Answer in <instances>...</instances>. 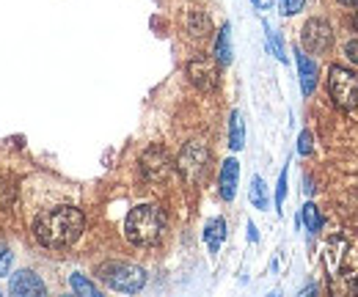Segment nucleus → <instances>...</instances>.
Masks as SVG:
<instances>
[{"label":"nucleus","mask_w":358,"mask_h":297,"mask_svg":"<svg viewBox=\"0 0 358 297\" xmlns=\"http://www.w3.org/2000/svg\"><path fill=\"white\" fill-rule=\"evenodd\" d=\"M86 229V217L78 207H55L36 217V240L45 248H69Z\"/></svg>","instance_id":"nucleus-1"},{"label":"nucleus","mask_w":358,"mask_h":297,"mask_svg":"<svg viewBox=\"0 0 358 297\" xmlns=\"http://www.w3.org/2000/svg\"><path fill=\"white\" fill-rule=\"evenodd\" d=\"M163 231H166V215L160 212V207H155V204L135 207L133 212L127 215V220H124V234L138 248L160 242Z\"/></svg>","instance_id":"nucleus-2"},{"label":"nucleus","mask_w":358,"mask_h":297,"mask_svg":"<svg viewBox=\"0 0 358 297\" xmlns=\"http://www.w3.org/2000/svg\"><path fill=\"white\" fill-rule=\"evenodd\" d=\"M102 278L108 281L110 289L116 292H141L143 284H146V273L138 267V264H127V261H113V264H105L102 267Z\"/></svg>","instance_id":"nucleus-3"},{"label":"nucleus","mask_w":358,"mask_h":297,"mask_svg":"<svg viewBox=\"0 0 358 297\" xmlns=\"http://www.w3.org/2000/svg\"><path fill=\"white\" fill-rule=\"evenodd\" d=\"M207 166H210V152H207V146L199 143V140L185 143V149L179 152V157H177V171L182 173V179H185L187 184L199 182V179L204 176Z\"/></svg>","instance_id":"nucleus-4"},{"label":"nucleus","mask_w":358,"mask_h":297,"mask_svg":"<svg viewBox=\"0 0 358 297\" xmlns=\"http://www.w3.org/2000/svg\"><path fill=\"white\" fill-rule=\"evenodd\" d=\"M328 91L334 96V102L345 110L358 105V78L345 69V66H331V78H328Z\"/></svg>","instance_id":"nucleus-5"},{"label":"nucleus","mask_w":358,"mask_h":297,"mask_svg":"<svg viewBox=\"0 0 358 297\" xmlns=\"http://www.w3.org/2000/svg\"><path fill=\"white\" fill-rule=\"evenodd\" d=\"M141 171L149 182H166L174 171V163H171V154L163 149V146H152L143 152L141 157Z\"/></svg>","instance_id":"nucleus-6"},{"label":"nucleus","mask_w":358,"mask_h":297,"mask_svg":"<svg viewBox=\"0 0 358 297\" xmlns=\"http://www.w3.org/2000/svg\"><path fill=\"white\" fill-rule=\"evenodd\" d=\"M331 42H334V31H331V25L325 20H309L303 25V31H301V44L306 47V52L320 55V52H325L331 47Z\"/></svg>","instance_id":"nucleus-7"},{"label":"nucleus","mask_w":358,"mask_h":297,"mask_svg":"<svg viewBox=\"0 0 358 297\" xmlns=\"http://www.w3.org/2000/svg\"><path fill=\"white\" fill-rule=\"evenodd\" d=\"M187 75H190V80L199 85L201 91H213L218 85V66L213 61H207V58L190 61L187 64Z\"/></svg>","instance_id":"nucleus-8"},{"label":"nucleus","mask_w":358,"mask_h":297,"mask_svg":"<svg viewBox=\"0 0 358 297\" xmlns=\"http://www.w3.org/2000/svg\"><path fill=\"white\" fill-rule=\"evenodd\" d=\"M11 295L17 297H34V295H45V284L36 273L31 270H20L11 275Z\"/></svg>","instance_id":"nucleus-9"},{"label":"nucleus","mask_w":358,"mask_h":297,"mask_svg":"<svg viewBox=\"0 0 358 297\" xmlns=\"http://www.w3.org/2000/svg\"><path fill=\"white\" fill-rule=\"evenodd\" d=\"M237 179H240V163H237V160H226L224 168H221V179H218V184H221V198H224V201H231V198H234V193H237Z\"/></svg>","instance_id":"nucleus-10"},{"label":"nucleus","mask_w":358,"mask_h":297,"mask_svg":"<svg viewBox=\"0 0 358 297\" xmlns=\"http://www.w3.org/2000/svg\"><path fill=\"white\" fill-rule=\"evenodd\" d=\"M185 28H187V34H190L193 39H207V36L213 34V22H210V17H207L204 11H199V8L187 11Z\"/></svg>","instance_id":"nucleus-11"},{"label":"nucleus","mask_w":358,"mask_h":297,"mask_svg":"<svg viewBox=\"0 0 358 297\" xmlns=\"http://www.w3.org/2000/svg\"><path fill=\"white\" fill-rule=\"evenodd\" d=\"M298 55V72H301V88H303V94L309 96L314 91V85H317V64H314L309 55H303L301 50L295 52Z\"/></svg>","instance_id":"nucleus-12"},{"label":"nucleus","mask_w":358,"mask_h":297,"mask_svg":"<svg viewBox=\"0 0 358 297\" xmlns=\"http://www.w3.org/2000/svg\"><path fill=\"white\" fill-rule=\"evenodd\" d=\"M204 240H207L210 251H213V254H218L221 242L226 240V220L224 217H215V220H210V223H207V229H204Z\"/></svg>","instance_id":"nucleus-13"},{"label":"nucleus","mask_w":358,"mask_h":297,"mask_svg":"<svg viewBox=\"0 0 358 297\" xmlns=\"http://www.w3.org/2000/svg\"><path fill=\"white\" fill-rule=\"evenodd\" d=\"M243 146H245V124H243V116L234 110L229 119V149L240 152Z\"/></svg>","instance_id":"nucleus-14"},{"label":"nucleus","mask_w":358,"mask_h":297,"mask_svg":"<svg viewBox=\"0 0 358 297\" xmlns=\"http://www.w3.org/2000/svg\"><path fill=\"white\" fill-rule=\"evenodd\" d=\"M215 58H218V64H231V34H229V25L221 28V34H218V42H215Z\"/></svg>","instance_id":"nucleus-15"},{"label":"nucleus","mask_w":358,"mask_h":297,"mask_svg":"<svg viewBox=\"0 0 358 297\" xmlns=\"http://www.w3.org/2000/svg\"><path fill=\"white\" fill-rule=\"evenodd\" d=\"M251 204L257 207V210H268V187H265V182H262V176H254L251 179Z\"/></svg>","instance_id":"nucleus-16"},{"label":"nucleus","mask_w":358,"mask_h":297,"mask_svg":"<svg viewBox=\"0 0 358 297\" xmlns=\"http://www.w3.org/2000/svg\"><path fill=\"white\" fill-rule=\"evenodd\" d=\"M69 287L78 292V295H86V297H96L99 295V289L91 284L86 275H80V273H75V275H69Z\"/></svg>","instance_id":"nucleus-17"},{"label":"nucleus","mask_w":358,"mask_h":297,"mask_svg":"<svg viewBox=\"0 0 358 297\" xmlns=\"http://www.w3.org/2000/svg\"><path fill=\"white\" fill-rule=\"evenodd\" d=\"M303 223H306V229H309L312 234H317V231H320L322 217H320V210H317L314 204H306V207H303Z\"/></svg>","instance_id":"nucleus-18"},{"label":"nucleus","mask_w":358,"mask_h":297,"mask_svg":"<svg viewBox=\"0 0 358 297\" xmlns=\"http://www.w3.org/2000/svg\"><path fill=\"white\" fill-rule=\"evenodd\" d=\"M11 261H14V254L0 242V278L3 275H8V270H11Z\"/></svg>","instance_id":"nucleus-19"},{"label":"nucleus","mask_w":358,"mask_h":297,"mask_svg":"<svg viewBox=\"0 0 358 297\" xmlns=\"http://www.w3.org/2000/svg\"><path fill=\"white\" fill-rule=\"evenodd\" d=\"M303 3H306V0H281V14L292 17V14H298V11L303 8Z\"/></svg>","instance_id":"nucleus-20"},{"label":"nucleus","mask_w":358,"mask_h":297,"mask_svg":"<svg viewBox=\"0 0 358 297\" xmlns=\"http://www.w3.org/2000/svg\"><path fill=\"white\" fill-rule=\"evenodd\" d=\"M265 28H268L270 47H273V52H275V58H278V61H287V55H284V47H281V39H278V36H275V34L270 31V25H265Z\"/></svg>","instance_id":"nucleus-21"},{"label":"nucleus","mask_w":358,"mask_h":297,"mask_svg":"<svg viewBox=\"0 0 358 297\" xmlns=\"http://www.w3.org/2000/svg\"><path fill=\"white\" fill-rule=\"evenodd\" d=\"M284 196H287V171L281 173V179H278V190H275V207H281L284 204Z\"/></svg>","instance_id":"nucleus-22"},{"label":"nucleus","mask_w":358,"mask_h":297,"mask_svg":"<svg viewBox=\"0 0 358 297\" xmlns=\"http://www.w3.org/2000/svg\"><path fill=\"white\" fill-rule=\"evenodd\" d=\"M298 152H301V154H309V152H312V135H309V132H301V140H298Z\"/></svg>","instance_id":"nucleus-23"},{"label":"nucleus","mask_w":358,"mask_h":297,"mask_svg":"<svg viewBox=\"0 0 358 297\" xmlns=\"http://www.w3.org/2000/svg\"><path fill=\"white\" fill-rule=\"evenodd\" d=\"M345 52H348V58H350L353 64H358V39H353V42L345 44Z\"/></svg>","instance_id":"nucleus-24"},{"label":"nucleus","mask_w":358,"mask_h":297,"mask_svg":"<svg viewBox=\"0 0 358 297\" xmlns=\"http://www.w3.org/2000/svg\"><path fill=\"white\" fill-rule=\"evenodd\" d=\"M248 237L257 240V229H254V223H248Z\"/></svg>","instance_id":"nucleus-25"},{"label":"nucleus","mask_w":358,"mask_h":297,"mask_svg":"<svg viewBox=\"0 0 358 297\" xmlns=\"http://www.w3.org/2000/svg\"><path fill=\"white\" fill-rule=\"evenodd\" d=\"M342 6H358V0H339Z\"/></svg>","instance_id":"nucleus-26"},{"label":"nucleus","mask_w":358,"mask_h":297,"mask_svg":"<svg viewBox=\"0 0 358 297\" xmlns=\"http://www.w3.org/2000/svg\"><path fill=\"white\" fill-rule=\"evenodd\" d=\"M353 28H356V34H358V11L353 14Z\"/></svg>","instance_id":"nucleus-27"}]
</instances>
